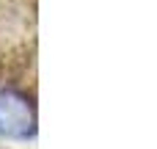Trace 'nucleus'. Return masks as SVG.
<instances>
[{"instance_id": "obj_1", "label": "nucleus", "mask_w": 157, "mask_h": 149, "mask_svg": "<svg viewBox=\"0 0 157 149\" xmlns=\"http://www.w3.org/2000/svg\"><path fill=\"white\" fill-rule=\"evenodd\" d=\"M36 130L30 102L17 91H0V133L8 138H28Z\"/></svg>"}]
</instances>
